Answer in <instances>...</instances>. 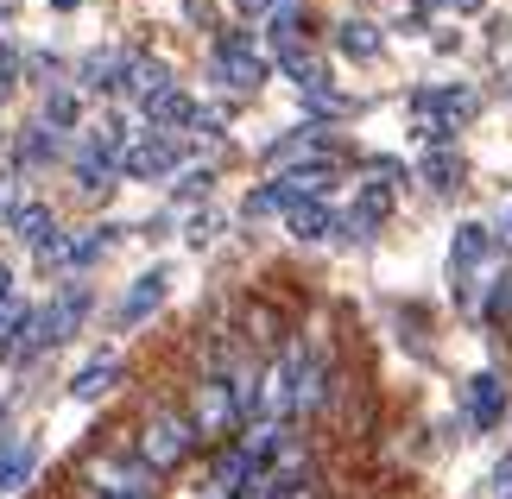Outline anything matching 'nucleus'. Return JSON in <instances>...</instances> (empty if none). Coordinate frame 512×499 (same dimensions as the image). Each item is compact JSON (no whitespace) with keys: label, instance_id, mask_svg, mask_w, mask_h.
I'll return each instance as SVG.
<instances>
[{"label":"nucleus","instance_id":"1","mask_svg":"<svg viewBox=\"0 0 512 499\" xmlns=\"http://www.w3.org/2000/svg\"><path fill=\"white\" fill-rule=\"evenodd\" d=\"M83 493L102 499H159V474L140 455H89L83 462Z\"/></svg>","mask_w":512,"mask_h":499},{"label":"nucleus","instance_id":"2","mask_svg":"<svg viewBox=\"0 0 512 499\" xmlns=\"http://www.w3.org/2000/svg\"><path fill=\"white\" fill-rule=\"evenodd\" d=\"M190 449H196V430H190V417L184 411H146V430H140V462L152 474H171L177 462H190Z\"/></svg>","mask_w":512,"mask_h":499},{"label":"nucleus","instance_id":"3","mask_svg":"<svg viewBox=\"0 0 512 499\" xmlns=\"http://www.w3.org/2000/svg\"><path fill=\"white\" fill-rule=\"evenodd\" d=\"M190 430H196V443H228L234 430H241V405H234V386L222 373H203L196 379V398H190Z\"/></svg>","mask_w":512,"mask_h":499},{"label":"nucleus","instance_id":"4","mask_svg":"<svg viewBox=\"0 0 512 499\" xmlns=\"http://www.w3.org/2000/svg\"><path fill=\"white\" fill-rule=\"evenodd\" d=\"M336 184V165H291V171H279L272 184H260L247 196V215H266V209H298V203H317V196Z\"/></svg>","mask_w":512,"mask_h":499},{"label":"nucleus","instance_id":"5","mask_svg":"<svg viewBox=\"0 0 512 499\" xmlns=\"http://www.w3.org/2000/svg\"><path fill=\"white\" fill-rule=\"evenodd\" d=\"M209 70H215V83H222V89H241V95L266 83V57L253 51V38H241V32L215 38V57H209Z\"/></svg>","mask_w":512,"mask_h":499},{"label":"nucleus","instance_id":"6","mask_svg":"<svg viewBox=\"0 0 512 499\" xmlns=\"http://www.w3.org/2000/svg\"><path fill=\"white\" fill-rule=\"evenodd\" d=\"M114 171H121V177H146V184H152V177H171L177 171V146L165 133H140V139H127V152L114 158Z\"/></svg>","mask_w":512,"mask_h":499},{"label":"nucleus","instance_id":"7","mask_svg":"<svg viewBox=\"0 0 512 499\" xmlns=\"http://www.w3.org/2000/svg\"><path fill=\"white\" fill-rule=\"evenodd\" d=\"M411 108H418V127H449L456 133V121H468V114L481 108V95L475 89H418Z\"/></svg>","mask_w":512,"mask_h":499},{"label":"nucleus","instance_id":"8","mask_svg":"<svg viewBox=\"0 0 512 499\" xmlns=\"http://www.w3.org/2000/svg\"><path fill=\"white\" fill-rule=\"evenodd\" d=\"M462 411H468V424H475V430H494L500 417H506V373L481 367V373L462 386Z\"/></svg>","mask_w":512,"mask_h":499},{"label":"nucleus","instance_id":"9","mask_svg":"<svg viewBox=\"0 0 512 499\" xmlns=\"http://www.w3.org/2000/svg\"><path fill=\"white\" fill-rule=\"evenodd\" d=\"M285 367H291V417H310V411L323 405V361L304 342H291L285 348Z\"/></svg>","mask_w":512,"mask_h":499},{"label":"nucleus","instance_id":"10","mask_svg":"<svg viewBox=\"0 0 512 499\" xmlns=\"http://www.w3.org/2000/svg\"><path fill=\"white\" fill-rule=\"evenodd\" d=\"M83 316H89V285H70L38 310V335H45V342H64V335H76Z\"/></svg>","mask_w":512,"mask_h":499},{"label":"nucleus","instance_id":"11","mask_svg":"<svg viewBox=\"0 0 512 499\" xmlns=\"http://www.w3.org/2000/svg\"><path fill=\"white\" fill-rule=\"evenodd\" d=\"M121 89L133 95V102H159V95L171 89V70L159 64V57H127V70H121Z\"/></svg>","mask_w":512,"mask_h":499},{"label":"nucleus","instance_id":"12","mask_svg":"<svg viewBox=\"0 0 512 499\" xmlns=\"http://www.w3.org/2000/svg\"><path fill=\"white\" fill-rule=\"evenodd\" d=\"M487 253H494V234H487L481 222H462V228H456V241H449V272H456L462 285H468V272H475Z\"/></svg>","mask_w":512,"mask_h":499},{"label":"nucleus","instance_id":"13","mask_svg":"<svg viewBox=\"0 0 512 499\" xmlns=\"http://www.w3.org/2000/svg\"><path fill=\"white\" fill-rule=\"evenodd\" d=\"M386 215H392V190H386V184H367L361 196H354V209H348V222H342V228L354 234V241H367V234L380 228Z\"/></svg>","mask_w":512,"mask_h":499},{"label":"nucleus","instance_id":"14","mask_svg":"<svg viewBox=\"0 0 512 499\" xmlns=\"http://www.w3.org/2000/svg\"><path fill=\"white\" fill-rule=\"evenodd\" d=\"M196 114H203V108H196V102H190V95L177 89V83L159 95V102H146V121H152V133H177V127H196Z\"/></svg>","mask_w":512,"mask_h":499},{"label":"nucleus","instance_id":"15","mask_svg":"<svg viewBox=\"0 0 512 499\" xmlns=\"http://www.w3.org/2000/svg\"><path fill=\"white\" fill-rule=\"evenodd\" d=\"M165 304V272H146V278H133V291L121 297V329H133V323H146L152 310Z\"/></svg>","mask_w":512,"mask_h":499},{"label":"nucleus","instance_id":"16","mask_svg":"<svg viewBox=\"0 0 512 499\" xmlns=\"http://www.w3.org/2000/svg\"><path fill=\"white\" fill-rule=\"evenodd\" d=\"M32 462H38L32 436H7V443H0V493L26 481V474H32Z\"/></svg>","mask_w":512,"mask_h":499},{"label":"nucleus","instance_id":"17","mask_svg":"<svg viewBox=\"0 0 512 499\" xmlns=\"http://www.w3.org/2000/svg\"><path fill=\"white\" fill-rule=\"evenodd\" d=\"M114 379H121V361H114V354H102V361H89L83 373L70 379V398H83V405H89V398H102Z\"/></svg>","mask_w":512,"mask_h":499},{"label":"nucleus","instance_id":"18","mask_svg":"<svg viewBox=\"0 0 512 499\" xmlns=\"http://www.w3.org/2000/svg\"><path fill=\"white\" fill-rule=\"evenodd\" d=\"M336 45H342L348 57H361V64H367V57H380L386 38H380V26H367V19H342V26H336Z\"/></svg>","mask_w":512,"mask_h":499},{"label":"nucleus","instance_id":"19","mask_svg":"<svg viewBox=\"0 0 512 499\" xmlns=\"http://www.w3.org/2000/svg\"><path fill=\"white\" fill-rule=\"evenodd\" d=\"M127 57H133V51H95V57H83V83H89V89H121Z\"/></svg>","mask_w":512,"mask_h":499},{"label":"nucleus","instance_id":"20","mask_svg":"<svg viewBox=\"0 0 512 499\" xmlns=\"http://www.w3.org/2000/svg\"><path fill=\"white\" fill-rule=\"evenodd\" d=\"M336 228H342V222H336L323 203H298V209H291V234H298V241H329Z\"/></svg>","mask_w":512,"mask_h":499},{"label":"nucleus","instance_id":"21","mask_svg":"<svg viewBox=\"0 0 512 499\" xmlns=\"http://www.w3.org/2000/svg\"><path fill=\"white\" fill-rule=\"evenodd\" d=\"M13 234H19V241H26V247L38 253V247H45L51 234H57V222H51V209H45V203H26V209L13 215Z\"/></svg>","mask_w":512,"mask_h":499},{"label":"nucleus","instance_id":"22","mask_svg":"<svg viewBox=\"0 0 512 499\" xmlns=\"http://www.w3.org/2000/svg\"><path fill=\"white\" fill-rule=\"evenodd\" d=\"M424 184H430V190H437V196H449V190H456V184H462V158H456V152H449V146H437V152H430V158H424Z\"/></svg>","mask_w":512,"mask_h":499},{"label":"nucleus","instance_id":"23","mask_svg":"<svg viewBox=\"0 0 512 499\" xmlns=\"http://www.w3.org/2000/svg\"><path fill=\"white\" fill-rule=\"evenodd\" d=\"M51 152H57V133H51V127H32V133H19V165H45Z\"/></svg>","mask_w":512,"mask_h":499},{"label":"nucleus","instance_id":"24","mask_svg":"<svg viewBox=\"0 0 512 499\" xmlns=\"http://www.w3.org/2000/svg\"><path fill=\"white\" fill-rule=\"evenodd\" d=\"M26 304H13V297H0V354H7L13 342H19V329H26Z\"/></svg>","mask_w":512,"mask_h":499},{"label":"nucleus","instance_id":"25","mask_svg":"<svg viewBox=\"0 0 512 499\" xmlns=\"http://www.w3.org/2000/svg\"><path fill=\"white\" fill-rule=\"evenodd\" d=\"M26 209V196H19V177L0 171V228H13V215Z\"/></svg>","mask_w":512,"mask_h":499},{"label":"nucleus","instance_id":"26","mask_svg":"<svg viewBox=\"0 0 512 499\" xmlns=\"http://www.w3.org/2000/svg\"><path fill=\"white\" fill-rule=\"evenodd\" d=\"M76 121V95H51V108H45V127H70Z\"/></svg>","mask_w":512,"mask_h":499},{"label":"nucleus","instance_id":"27","mask_svg":"<svg viewBox=\"0 0 512 499\" xmlns=\"http://www.w3.org/2000/svg\"><path fill=\"white\" fill-rule=\"evenodd\" d=\"M494 499H512V455L494 468Z\"/></svg>","mask_w":512,"mask_h":499},{"label":"nucleus","instance_id":"28","mask_svg":"<svg viewBox=\"0 0 512 499\" xmlns=\"http://www.w3.org/2000/svg\"><path fill=\"white\" fill-rule=\"evenodd\" d=\"M234 7H247V13H266V7H272V0H234Z\"/></svg>","mask_w":512,"mask_h":499},{"label":"nucleus","instance_id":"29","mask_svg":"<svg viewBox=\"0 0 512 499\" xmlns=\"http://www.w3.org/2000/svg\"><path fill=\"white\" fill-rule=\"evenodd\" d=\"M7 285H13V272H7V266H0V297H7Z\"/></svg>","mask_w":512,"mask_h":499},{"label":"nucleus","instance_id":"30","mask_svg":"<svg viewBox=\"0 0 512 499\" xmlns=\"http://www.w3.org/2000/svg\"><path fill=\"white\" fill-rule=\"evenodd\" d=\"M0 424H7V398H0Z\"/></svg>","mask_w":512,"mask_h":499},{"label":"nucleus","instance_id":"31","mask_svg":"<svg viewBox=\"0 0 512 499\" xmlns=\"http://www.w3.org/2000/svg\"><path fill=\"white\" fill-rule=\"evenodd\" d=\"M83 499H102V493H83Z\"/></svg>","mask_w":512,"mask_h":499}]
</instances>
